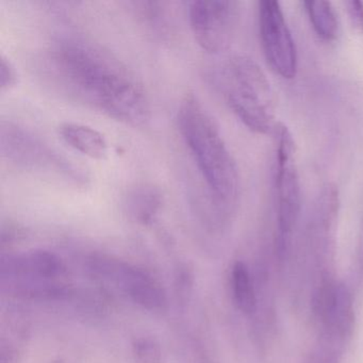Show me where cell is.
I'll return each instance as SVG.
<instances>
[{"label": "cell", "instance_id": "cell-1", "mask_svg": "<svg viewBox=\"0 0 363 363\" xmlns=\"http://www.w3.org/2000/svg\"><path fill=\"white\" fill-rule=\"evenodd\" d=\"M48 60L61 86L78 101L124 124H147L150 105L143 86L103 46L84 38H62L52 46Z\"/></svg>", "mask_w": 363, "mask_h": 363}, {"label": "cell", "instance_id": "cell-2", "mask_svg": "<svg viewBox=\"0 0 363 363\" xmlns=\"http://www.w3.org/2000/svg\"><path fill=\"white\" fill-rule=\"evenodd\" d=\"M177 123L214 205L220 211H231L239 197V172L218 125L192 93L180 103Z\"/></svg>", "mask_w": 363, "mask_h": 363}, {"label": "cell", "instance_id": "cell-3", "mask_svg": "<svg viewBox=\"0 0 363 363\" xmlns=\"http://www.w3.org/2000/svg\"><path fill=\"white\" fill-rule=\"evenodd\" d=\"M220 86L227 105L250 130L274 135L278 125L274 92L254 59L243 54L233 55L222 67Z\"/></svg>", "mask_w": 363, "mask_h": 363}, {"label": "cell", "instance_id": "cell-4", "mask_svg": "<svg viewBox=\"0 0 363 363\" xmlns=\"http://www.w3.org/2000/svg\"><path fill=\"white\" fill-rule=\"evenodd\" d=\"M275 139L276 220L278 252L284 254L301 213V189L296 160V146L290 129L278 123L273 135Z\"/></svg>", "mask_w": 363, "mask_h": 363}, {"label": "cell", "instance_id": "cell-5", "mask_svg": "<svg viewBox=\"0 0 363 363\" xmlns=\"http://www.w3.org/2000/svg\"><path fill=\"white\" fill-rule=\"evenodd\" d=\"M241 4L233 0H195L188 4L193 37L201 50L218 54L228 48L239 24Z\"/></svg>", "mask_w": 363, "mask_h": 363}, {"label": "cell", "instance_id": "cell-6", "mask_svg": "<svg viewBox=\"0 0 363 363\" xmlns=\"http://www.w3.org/2000/svg\"><path fill=\"white\" fill-rule=\"evenodd\" d=\"M259 33L271 69L284 79L295 78L298 65L296 45L278 1L259 3Z\"/></svg>", "mask_w": 363, "mask_h": 363}, {"label": "cell", "instance_id": "cell-7", "mask_svg": "<svg viewBox=\"0 0 363 363\" xmlns=\"http://www.w3.org/2000/svg\"><path fill=\"white\" fill-rule=\"evenodd\" d=\"M90 267L94 274L114 282L144 309L161 311L167 307L162 286L142 269L109 258L93 259Z\"/></svg>", "mask_w": 363, "mask_h": 363}, {"label": "cell", "instance_id": "cell-8", "mask_svg": "<svg viewBox=\"0 0 363 363\" xmlns=\"http://www.w3.org/2000/svg\"><path fill=\"white\" fill-rule=\"evenodd\" d=\"M3 152L8 155V158L26 167H46L52 162H59L33 135L16 127L4 128Z\"/></svg>", "mask_w": 363, "mask_h": 363}, {"label": "cell", "instance_id": "cell-9", "mask_svg": "<svg viewBox=\"0 0 363 363\" xmlns=\"http://www.w3.org/2000/svg\"><path fill=\"white\" fill-rule=\"evenodd\" d=\"M10 275L26 276L37 279H52L62 275L63 265L60 259L48 250H35L20 257L9 259Z\"/></svg>", "mask_w": 363, "mask_h": 363}, {"label": "cell", "instance_id": "cell-10", "mask_svg": "<svg viewBox=\"0 0 363 363\" xmlns=\"http://www.w3.org/2000/svg\"><path fill=\"white\" fill-rule=\"evenodd\" d=\"M59 135L67 145L89 158L103 160L107 157V140L92 127L78 123H63L59 127Z\"/></svg>", "mask_w": 363, "mask_h": 363}, {"label": "cell", "instance_id": "cell-11", "mask_svg": "<svg viewBox=\"0 0 363 363\" xmlns=\"http://www.w3.org/2000/svg\"><path fill=\"white\" fill-rule=\"evenodd\" d=\"M162 203V193L158 188L152 184H138L125 195L123 207L131 220L148 225L158 216Z\"/></svg>", "mask_w": 363, "mask_h": 363}, {"label": "cell", "instance_id": "cell-12", "mask_svg": "<svg viewBox=\"0 0 363 363\" xmlns=\"http://www.w3.org/2000/svg\"><path fill=\"white\" fill-rule=\"evenodd\" d=\"M306 13L316 35L325 42H333L340 33L337 12L329 1H305Z\"/></svg>", "mask_w": 363, "mask_h": 363}, {"label": "cell", "instance_id": "cell-13", "mask_svg": "<svg viewBox=\"0 0 363 363\" xmlns=\"http://www.w3.org/2000/svg\"><path fill=\"white\" fill-rule=\"evenodd\" d=\"M231 291L233 301L243 313L256 311L257 298L254 284L245 263L238 261L231 269Z\"/></svg>", "mask_w": 363, "mask_h": 363}, {"label": "cell", "instance_id": "cell-14", "mask_svg": "<svg viewBox=\"0 0 363 363\" xmlns=\"http://www.w3.org/2000/svg\"><path fill=\"white\" fill-rule=\"evenodd\" d=\"M133 356L138 363H162L163 361L160 345L150 337H141L133 343Z\"/></svg>", "mask_w": 363, "mask_h": 363}, {"label": "cell", "instance_id": "cell-15", "mask_svg": "<svg viewBox=\"0 0 363 363\" xmlns=\"http://www.w3.org/2000/svg\"><path fill=\"white\" fill-rule=\"evenodd\" d=\"M18 84V73L14 69L13 65L9 59L6 58L5 55H1L0 58V86L1 90H11Z\"/></svg>", "mask_w": 363, "mask_h": 363}, {"label": "cell", "instance_id": "cell-16", "mask_svg": "<svg viewBox=\"0 0 363 363\" xmlns=\"http://www.w3.org/2000/svg\"><path fill=\"white\" fill-rule=\"evenodd\" d=\"M344 5L352 29L356 33H363V3L359 0H350Z\"/></svg>", "mask_w": 363, "mask_h": 363}]
</instances>
